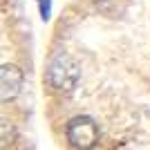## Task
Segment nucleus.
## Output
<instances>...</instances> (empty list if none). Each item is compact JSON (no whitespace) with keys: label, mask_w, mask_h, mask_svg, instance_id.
Instances as JSON below:
<instances>
[{"label":"nucleus","mask_w":150,"mask_h":150,"mask_svg":"<svg viewBox=\"0 0 150 150\" xmlns=\"http://www.w3.org/2000/svg\"><path fill=\"white\" fill-rule=\"evenodd\" d=\"M40 2V13H43V20L50 18V0H38Z\"/></svg>","instance_id":"nucleus-4"},{"label":"nucleus","mask_w":150,"mask_h":150,"mask_svg":"<svg viewBox=\"0 0 150 150\" xmlns=\"http://www.w3.org/2000/svg\"><path fill=\"white\" fill-rule=\"evenodd\" d=\"M79 76H81V69H79L76 61L61 52L47 65L45 83L56 92H72L76 88V83H79Z\"/></svg>","instance_id":"nucleus-1"},{"label":"nucleus","mask_w":150,"mask_h":150,"mask_svg":"<svg viewBox=\"0 0 150 150\" xmlns=\"http://www.w3.org/2000/svg\"><path fill=\"white\" fill-rule=\"evenodd\" d=\"M20 88H23V72L16 65L5 63L0 67V96H2V101L16 99L20 94Z\"/></svg>","instance_id":"nucleus-3"},{"label":"nucleus","mask_w":150,"mask_h":150,"mask_svg":"<svg viewBox=\"0 0 150 150\" xmlns=\"http://www.w3.org/2000/svg\"><path fill=\"white\" fill-rule=\"evenodd\" d=\"M65 134L76 150H92L99 144V125L90 117H74L65 128Z\"/></svg>","instance_id":"nucleus-2"}]
</instances>
